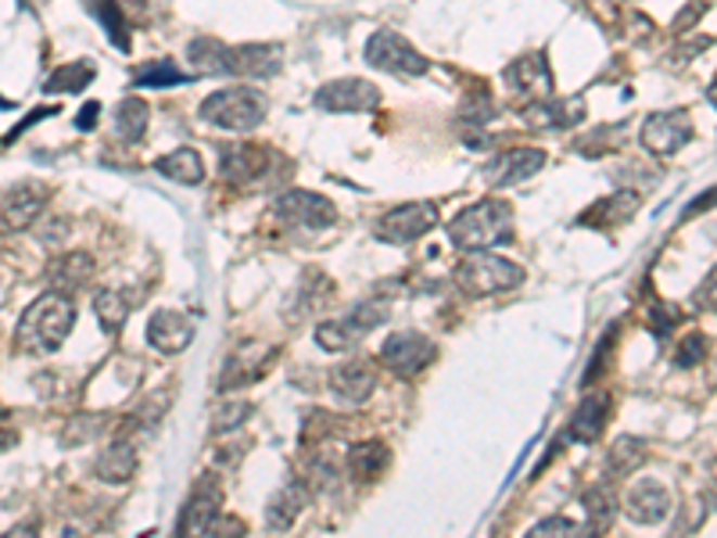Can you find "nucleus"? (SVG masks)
Instances as JSON below:
<instances>
[{"mask_svg": "<svg viewBox=\"0 0 717 538\" xmlns=\"http://www.w3.org/2000/svg\"><path fill=\"white\" fill-rule=\"evenodd\" d=\"M76 326V306L73 298L62 295V291H47L33 306L22 312L18 320V345L26 353L37 356H51L65 345V337L73 334Z\"/></svg>", "mask_w": 717, "mask_h": 538, "instance_id": "nucleus-1", "label": "nucleus"}, {"mask_svg": "<svg viewBox=\"0 0 717 538\" xmlns=\"http://www.w3.org/2000/svg\"><path fill=\"white\" fill-rule=\"evenodd\" d=\"M513 238V208L499 197H485V202L463 208L449 223V241L460 252H485L496 244Z\"/></svg>", "mask_w": 717, "mask_h": 538, "instance_id": "nucleus-2", "label": "nucleus"}, {"mask_svg": "<svg viewBox=\"0 0 717 538\" xmlns=\"http://www.w3.org/2000/svg\"><path fill=\"white\" fill-rule=\"evenodd\" d=\"M269 98L255 87H222L202 101V119L230 133H248L266 119Z\"/></svg>", "mask_w": 717, "mask_h": 538, "instance_id": "nucleus-3", "label": "nucleus"}, {"mask_svg": "<svg viewBox=\"0 0 717 538\" xmlns=\"http://www.w3.org/2000/svg\"><path fill=\"white\" fill-rule=\"evenodd\" d=\"M456 284L470 298H491L502 291H513L524 284V269L491 252H466V259L456 266Z\"/></svg>", "mask_w": 717, "mask_h": 538, "instance_id": "nucleus-4", "label": "nucleus"}, {"mask_svg": "<svg viewBox=\"0 0 717 538\" xmlns=\"http://www.w3.org/2000/svg\"><path fill=\"white\" fill-rule=\"evenodd\" d=\"M392 309L384 302H359L351 306L345 316H334V320H323L316 326V345L327 348V353H348L356 348L370 331H377L381 323H387Z\"/></svg>", "mask_w": 717, "mask_h": 538, "instance_id": "nucleus-5", "label": "nucleus"}, {"mask_svg": "<svg viewBox=\"0 0 717 538\" xmlns=\"http://www.w3.org/2000/svg\"><path fill=\"white\" fill-rule=\"evenodd\" d=\"M362 54H367V65L381 68V73H392L398 79L427 76V68H431L427 57H423L406 37H398L395 29H377V33H373Z\"/></svg>", "mask_w": 717, "mask_h": 538, "instance_id": "nucleus-6", "label": "nucleus"}, {"mask_svg": "<svg viewBox=\"0 0 717 538\" xmlns=\"http://www.w3.org/2000/svg\"><path fill=\"white\" fill-rule=\"evenodd\" d=\"M438 227V205L434 202H406L398 208H387V213L373 223V233L387 244H413L423 233H431Z\"/></svg>", "mask_w": 717, "mask_h": 538, "instance_id": "nucleus-7", "label": "nucleus"}, {"mask_svg": "<svg viewBox=\"0 0 717 538\" xmlns=\"http://www.w3.org/2000/svg\"><path fill=\"white\" fill-rule=\"evenodd\" d=\"M434 359H438V345L420 331L387 334L381 345V362L392 373H398V377H417V373L427 370Z\"/></svg>", "mask_w": 717, "mask_h": 538, "instance_id": "nucleus-8", "label": "nucleus"}, {"mask_svg": "<svg viewBox=\"0 0 717 538\" xmlns=\"http://www.w3.org/2000/svg\"><path fill=\"white\" fill-rule=\"evenodd\" d=\"M219 172L230 187H255L273 177V151L258 144H227L219 151Z\"/></svg>", "mask_w": 717, "mask_h": 538, "instance_id": "nucleus-9", "label": "nucleus"}, {"mask_svg": "<svg viewBox=\"0 0 717 538\" xmlns=\"http://www.w3.org/2000/svg\"><path fill=\"white\" fill-rule=\"evenodd\" d=\"M273 216L287 227H302V230H327L334 227L337 208L327 202L323 194L316 191H287L273 202Z\"/></svg>", "mask_w": 717, "mask_h": 538, "instance_id": "nucleus-10", "label": "nucleus"}, {"mask_svg": "<svg viewBox=\"0 0 717 538\" xmlns=\"http://www.w3.org/2000/svg\"><path fill=\"white\" fill-rule=\"evenodd\" d=\"M542 169H546L542 148H510V151H499V155L481 169V177H485L488 187H496V191H507V187L538 177Z\"/></svg>", "mask_w": 717, "mask_h": 538, "instance_id": "nucleus-11", "label": "nucleus"}, {"mask_svg": "<svg viewBox=\"0 0 717 538\" xmlns=\"http://www.w3.org/2000/svg\"><path fill=\"white\" fill-rule=\"evenodd\" d=\"M642 148L650 151V155L656 158H667L675 155V151H681L692 140V119L686 108L678 112H653L650 119L642 123Z\"/></svg>", "mask_w": 717, "mask_h": 538, "instance_id": "nucleus-12", "label": "nucleus"}, {"mask_svg": "<svg viewBox=\"0 0 717 538\" xmlns=\"http://www.w3.org/2000/svg\"><path fill=\"white\" fill-rule=\"evenodd\" d=\"M219 507H222V488L212 474H202L187 496L183 510H180V521H176V531L180 535H208V528L216 524L219 517Z\"/></svg>", "mask_w": 717, "mask_h": 538, "instance_id": "nucleus-13", "label": "nucleus"}, {"mask_svg": "<svg viewBox=\"0 0 717 538\" xmlns=\"http://www.w3.org/2000/svg\"><path fill=\"white\" fill-rule=\"evenodd\" d=\"M377 104H381V90L370 79L359 76L331 79V84L316 90V108L323 112H373Z\"/></svg>", "mask_w": 717, "mask_h": 538, "instance_id": "nucleus-14", "label": "nucleus"}, {"mask_svg": "<svg viewBox=\"0 0 717 538\" xmlns=\"http://www.w3.org/2000/svg\"><path fill=\"white\" fill-rule=\"evenodd\" d=\"M277 348L266 345V342H252L238 348L227 362H222V373H219V392H238V388H248L255 384L263 373L269 370V362H273Z\"/></svg>", "mask_w": 717, "mask_h": 538, "instance_id": "nucleus-15", "label": "nucleus"}, {"mask_svg": "<svg viewBox=\"0 0 717 538\" xmlns=\"http://www.w3.org/2000/svg\"><path fill=\"white\" fill-rule=\"evenodd\" d=\"M194 334H197V320L180 309H158L148 320L151 348H158V353H166V356H180L183 348H191Z\"/></svg>", "mask_w": 717, "mask_h": 538, "instance_id": "nucleus-16", "label": "nucleus"}, {"mask_svg": "<svg viewBox=\"0 0 717 538\" xmlns=\"http://www.w3.org/2000/svg\"><path fill=\"white\" fill-rule=\"evenodd\" d=\"M507 87L516 93V98L527 101H546L552 93V68L546 62V51H532L521 54L513 65H507Z\"/></svg>", "mask_w": 717, "mask_h": 538, "instance_id": "nucleus-17", "label": "nucleus"}, {"mask_svg": "<svg viewBox=\"0 0 717 538\" xmlns=\"http://www.w3.org/2000/svg\"><path fill=\"white\" fill-rule=\"evenodd\" d=\"M93 273H98V262H93L90 252H62L54 255L51 262H47L43 269V280L51 291H62V295H79Z\"/></svg>", "mask_w": 717, "mask_h": 538, "instance_id": "nucleus-18", "label": "nucleus"}, {"mask_svg": "<svg viewBox=\"0 0 717 538\" xmlns=\"http://www.w3.org/2000/svg\"><path fill=\"white\" fill-rule=\"evenodd\" d=\"M47 202H51V191L43 183H18L11 187L4 205H0V219L8 230H29L43 216Z\"/></svg>", "mask_w": 717, "mask_h": 538, "instance_id": "nucleus-19", "label": "nucleus"}, {"mask_svg": "<svg viewBox=\"0 0 717 538\" xmlns=\"http://www.w3.org/2000/svg\"><path fill=\"white\" fill-rule=\"evenodd\" d=\"M373 388H377V370H373V362H367V359L337 362V367L331 370V392L341 402L362 406L373 395Z\"/></svg>", "mask_w": 717, "mask_h": 538, "instance_id": "nucleus-20", "label": "nucleus"}, {"mask_svg": "<svg viewBox=\"0 0 717 538\" xmlns=\"http://www.w3.org/2000/svg\"><path fill=\"white\" fill-rule=\"evenodd\" d=\"M639 208H642V194L625 187V191H610L606 197H599L596 205L585 208L578 223L596 227V230H610V227H620V223H628V219H635Z\"/></svg>", "mask_w": 717, "mask_h": 538, "instance_id": "nucleus-21", "label": "nucleus"}, {"mask_svg": "<svg viewBox=\"0 0 717 538\" xmlns=\"http://www.w3.org/2000/svg\"><path fill=\"white\" fill-rule=\"evenodd\" d=\"M625 513L635 524H661L671 513V492L661 482L645 477V482H639L625 496Z\"/></svg>", "mask_w": 717, "mask_h": 538, "instance_id": "nucleus-22", "label": "nucleus"}, {"mask_svg": "<svg viewBox=\"0 0 717 538\" xmlns=\"http://www.w3.org/2000/svg\"><path fill=\"white\" fill-rule=\"evenodd\" d=\"M610 406H614L610 392H589L585 395V399L578 402V409H574L571 424H567V438L581 441V446L596 441L599 435H603V427L610 420Z\"/></svg>", "mask_w": 717, "mask_h": 538, "instance_id": "nucleus-23", "label": "nucleus"}, {"mask_svg": "<svg viewBox=\"0 0 717 538\" xmlns=\"http://www.w3.org/2000/svg\"><path fill=\"white\" fill-rule=\"evenodd\" d=\"M524 123L532 130H571L585 119V104L578 98L567 101H532V108H524Z\"/></svg>", "mask_w": 717, "mask_h": 538, "instance_id": "nucleus-24", "label": "nucleus"}, {"mask_svg": "<svg viewBox=\"0 0 717 538\" xmlns=\"http://www.w3.org/2000/svg\"><path fill=\"white\" fill-rule=\"evenodd\" d=\"M309 492H312L309 482H291V485L280 488V492L269 499V507H266V528H273V531L295 528L302 510L309 507Z\"/></svg>", "mask_w": 717, "mask_h": 538, "instance_id": "nucleus-25", "label": "nucleus"}, {"mask_svg": "<svg viewBox=\"0 0 717 538\" xmlns=\"http://www.w3.org/2000/svg\"><path fill=\"white\" fill-rule=\"evenodd\" d=\"M187 57H191L194 73H202V76H238V54H233V47L219 40H208V37L191 40L187 43Z\"/></svg>", "mask_w": 717, "mask_h": 538, "instance_id": "nucleus-26", "label": "nucleus"}, {"mask_svg": "<svg viewBox=\"0 0 717 538\" xmlns=\"http://www.w3.org/2000/svg\"><path fill=\"white\" fill-rule=\"evenodd\" d=\"M238 54V76H252V79H269L284 68V47L277 43H248V47H233Z\"/></svg>", "mask_w": 717, "mask_h": 538, "instance_id": "nucleus-27", "label": "nucleus"}, {"mask_svg": "<svg viewBox=\"0 0 717 538\" xmlns=\"http://www.w3.org/2000/svg\"><path fill=\"white\" fill-rule=\"evenodd\" d=\"M334 295V284L327 280V273H320V269H309V273L302 277V284L295 291V298H291V309L287 316L291 320H309L312 312H320L327 306V298Z\"/></svg>", "mask_w": 717, "mask_h": 538, "instance_id": "nucleus-28", "label": "nucleus"}, {"mask_svg": "<svg viewBox=\"0 0 717 538\" xmlns=\"http://www.w3.org/2000/svg\"><path fill=\"white\" fill-rule=\"evenodd\" d=\"M387 463H392V452H387L384 441H359V446L348 449V474L351 482H377V477L387 471Z\"/></svg>", "mask_w": 717, "mask_h": 538, "instance_id": "nucleus-29", "label": "nucleus"}, {"mask_svg": "<svg viewBox=\"0 0 717 538\" xmlns=\"http://www.w3.org/2000/svg\"><path fill=\"white\" fill-rule=\"evenodd\" d=\"M133 474H137V446H133V441L119 438V441H112V446L98 456V477H101V482L123 485Z\"/></svg>", "mask_w": 717, "mask_h": 538, "instance_id": "nucleus-30", "label": "nucleus"}, {"mask_svg": "<svg viewBox=\"0 0 717 538\" xmlns=\"http://www.w3.org/2000/svg\"><path fill=\"white\" fill-rule=\"evenodd\" d=\"M155 169L162 172V177L187 183V187H197L205 180V162L194 148H176V151H169V155L155 158Z\"/></svg>", "mask_w": 717, "mask_h": 538, "instance_id": "nucleus-31", "label": "nucleus"}, {"mask_svg": "<svg viewBox=\"0 0 717 538\" xmlns=\"http://www.w3.org/2000/svg\"><path fill=\"white\" fill-rule=\"evenodd\" d=\"M645 456H650V446L642 438L635 435L617 438L614 449L606 452V477H631L645 463Z\"/></svg>", "mask_w": 717, "mask_h": 538, "instance_id": "nucleus-32", "label": "nucleus"}, {"mask_svg": "<svg viewBox=\"0 0 717 538\" xmlns=\"http://www.w3.org/2000/svg\"><path fill=\"white\" fill-rule=\"evenodd\" d=\"M585 502V517H589V531L603 535L610 531V524L617 521V496L610 485H592L589 492L581 496Z\"/></svg>", "mask_w": 717, "mask_h": 538, "instance_id": "nucleus-33", "label": "nucleus"}, {"mask_svg": "<svg viewBox=\"0 0 717 538\" xmlns=\"http://www.w3.org/2000/svg\"><path fill=\"white\" fill-rule=\"evenodd\" d=\"M148 123H151V108L148 101L140 98H126L119 108H115V133L129 144H137V140H144L148 133Z\"/></svg>", "mask_w": 717, "mask_h": 538, "instance_id": "nucleus-34", "label": "nucleus"}, {"mask_svg": "<svg viewBox=\"0 0 717 538\" xmlns=\"http://www.w3.org/2000/svg\"><path fill=\"white\" fill-rule=\"evenodd\" d=\"M93 84V62H73V65H62L54 68L51 79L43 84L47 93H79Z\"/></svg>", "mask_w": 717, "mask_h": 538, "instance_id": "nucleus-35", "label": "nucleus"}, {"mask_svg": "<svg viewBox=\"0 0 717 538\" xmlns=\"http://www.w3.org/2000/svg\"><path fill=\"white\" fill-rule=\"evenodd\" d=\"M93 312H98V323L104 326V331L119 334L129 320V302L123 291H101V295L93 298Z\"/></svg>", "mask_w": 717, "mask_h": 538, "instance_id": "nucleus-36", "label": "nucleus"}, {"mask_svg": "<svg viewBox=\"0 0 717 538\" xmlns=\"http://www.w3.org/2000/svg\"><path fill=\"white\" fill-rule=\"evenodd\" d=\"M191 79H197V76L180 73V68H176L172 62H151V65L137 68V73H133L137 87H183V84H191Z\"/></svg>", "mask_w": 717, "mask_h": 538, "instance_id": "nucleus-37", "label": "nucleus"}, {"mask_svg": "<svg viewBox=\"0 0 717 538\" xmlns=\"http://www.w3.org/2000/svg\"><path fill=\"white\" fill-rule=\"evenodd\" d=\"M93 8H98V22L108 33V40L119 47V51H129V26L123 18V8L115 4V0H93Z\"/></svg>", "mask_w": 717, "mask_h": 538, "instance_id": "nucleus-38", "label": "nucleus"}, {"mask_svg": "<svg viewBox=\"0 0 717 538\" xmlns=\"http://www.w3.org/2000/svg\"><path fill=\"white\" fill-rule=\"evenodd\" d=\"M252 417V402H227L212 413V435H230V431L244 427V420Z\"/></svg>", "mask_w": 717, "mask_h": 538, "instance_id": "nucleus-39", "label": "nucleus"}, {"mask_svg": "<svg viewBox=\"0 0 717 538\" xmlns=\"http://www.w3.org/2000/svg\"><path fill=\"white\" fill-rule=\"evenodd\" d=\"M703 356H707V337H703L700 331L686 334L678 342V348H675V362H678L681 370H692L696 362H703Z\"/></svg>", "mask_w": 717, "mask_h": 538, "instance_id": "nucleus-40", "label": "nucleus"}, {"mask_svg": "<svg viewBox=\"0 0 717 538\" xmlns=\"http://www.w3.org/2000/svg\"><path fill=\"white\" fill-rule=\"evenodd\" d=\"M532 535H585V528L567 517H549V521H538Z\"/></svg>", "mask_w": 717, "mask_h": 538, "instance_id": "nucleus-41", "label": "nucleus"}, {"mask_svg": "<svg viewBox=\"0 0 717 538\" xmlns=\"http://www.w3.org/2000/svg\"><path fill=\"white\" fill-rule=\"evenodd\" d=\"M614 334H617V331H614V326H610V331H606V337H603V345L596 348V356H592V367L585 370V388H589L592 381H599V373L606 370V356H610V345H614Z\"/></svg>", "mask_w": 717, "mask_h": 538, "instance_id": "nucleus-42", "label": "nucleus"}, {"mask_svg": "<svg viewBox=\"0 0 717 538\" xmlns=\"http://www.w3.org/2000/svg\"><path fill=\"white\" fill-rule=\"evenodd\" d=\"M650 316H653V334L656 337H667V331L678 323V309H667V302H653Z\"/></svg>", "mask_w": 717, "mask_h": 538, "instance_id": "nucleus-43", "label": "nucleus"}, {"mask_svg": "<svg viewBox=\"0 0 717 538\" xmlns=\"http://www.w3.org/2000/svg\"><path fill=\"white\" fill-rule=\"evenodd\" d=\"M692 306H696V309H714V312H717V266L710 269V277L696 287V295H692Z\"/></svg>", "mask_w": 717, "mask_h": 538, "instance_id": "nucleus-44", "label": "nucleus"}, {"mask_svg": "<svg viewBox=\"0 0 717 538\" xmlns=\"http://www.w3.org/2000/svg\"><path fill=\"white\" fill-rule=\"evenodd\" d=\"M710 205H717V191H710V194H700L696 202H692V205L686 208V219H692L696 213H707Z\"/></svg>", "mask_w": 717, "mask_h": 538, "instance_id": "nucleus-45", "label": "nucleus"}, {"mask_svg": "<svg viewBox=\"0 0 717 538\" xmlns=\"http://www.w3.org/2000/svg\"><path fill=\"white\" fill-rule=\"evenodd\" d=\"M98 115H101V104H98V101H90V104H87V108H84V112H79V119H76V126H79V130H90V126H93V119H98Z\"/></svg>", "mask_w": 717, "mask_h": 538, "instance_id": "nucleus-46", "label": "nucleus"}, {"mask_svg": "<svg viewBox=\"0 0 717 538\" xmlns=\"http://www.w3.org/2000/svg\"><path fill=\"white\" fill-rule=\"evenodd\" d=\"M11 446H15V431L0 424V452H4V449H11Z\"/></svg>", "mask_w": 717, "mask_h": 538, "instance_id": "nucleus-47", "label": "nucleus"}, {"mask_svg": "<svg viewBox=\"0 0 717 538\" xmlns=\"http://www.w3.org/2000/svg\"><path fill=\"white\" fill-rule=\"evenodd\" d=\"M710 388L717 392V359H714V367H710Z\"/></svg>", "mask_w": 717, "mask_h": 538, "instance_id": "nucleus-48", "label": "nucleus"}, {"mask_svg": "<svg viewBox=\"0 0 717 538\" xmlns=\"http://www.w3.org/2000/svg\"><path fill=\"white\" fill-rule=\"evenodd\" d=\"M707 98H710V101H714V104H717V84H714V87H710V90H707Z\"/></svg>", "mask_w": 717, "mask_h": 538, "instance_id": "nucleus-49", "label": "nucleus"}]
</instances>
